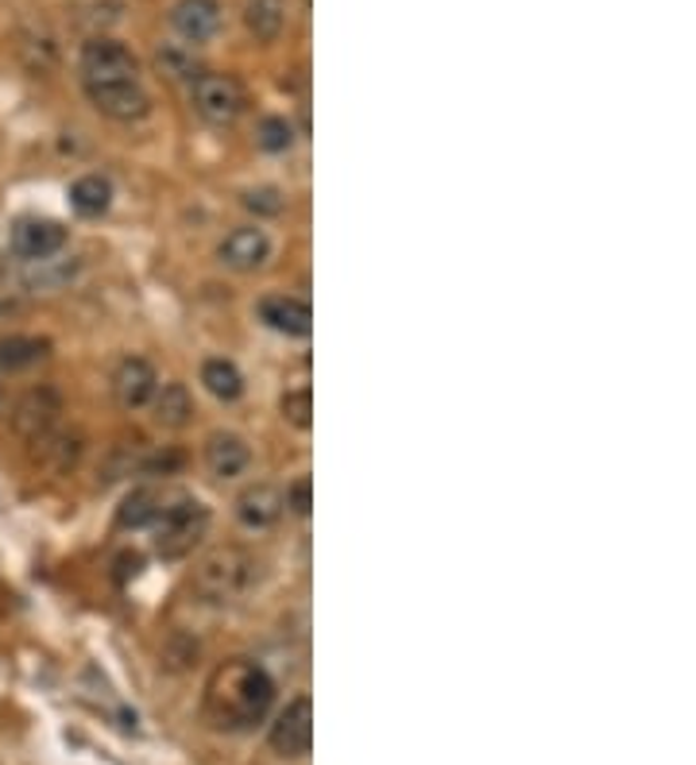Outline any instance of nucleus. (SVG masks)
Segmentation results:
<instances>
[{
    "label": "nucleus",
    "mask_w": 696,
    "mask_h": 765,
    "mask_svg": "<svg viewBox=\"0 0 696 765\" xmlns=\"http://www.w3.org/2000/svg\"><path fill=\"white\" fill-rule=\"evenodd\" d=\"M271 704H276V681L248 658L225 661L206 689V715L221 731L252 727L271 712Z\"/></svg>",
    "instance_id": "obj_1"
},
{
    "label": "nucleus",
    "mask_w": 696,
    "mask_h": 765,
    "mask_svg": "<svg viewBox=\"0 0 696 765\" xmlns=\"http://www.w3.org/2000/svg\"><path fill=\"white\" fill-rule=\"evenodd\" d=\"M256 576H260L256 557H248L245 549L229 545V549H214L206 560H201L194 584H198V591L209 599V604H232V599H240L248 588H252Z\"/></svg>",
    "instance_id": "obj_2"
},
{
    "label": "nucleus",
    "mask_w": 696,
    "mask_h": 765,
    "mask_svg": "<svg viewBox=\"0 0 696 765\" xmlns=\"http://www.w3.org/2000/svg\"><path fill=\"white\" fill-rule=\"evenodd\" d=\"M82 260L77 255H43V260H20V255H4L0 263V283L8 294H51L74 283Z\"/></svg>",
    "instance_id": "obj_3"
},
{
    "label": "nucleus",
    "mask_w": 696,
    "mask_h": 765,
    "mask_svg": "<svg viewBox=\"0 0 696 765\" xmlns=\"http://www.w3.org/2000/svg\"><path fill=\"white\" fill-rule=\"evenodd\" d=\"M209 534V511L198 499H183L178 506L155 518V553L167 560H178L186 553H194V545H201V537Z\"/></svg>",
    "instance_id": "obj_4"
},
{
    "label": "nucleus",
    "mask_w": 696,
    "mask_h": 765,
    "mask_svg": "<svg viewBox=\"0 0 696 765\" xmlns=\"http://www.w3.org/2000/svg\"><path fill=\"white\" fill-rule=\"evenodd\" d=\"M190 105L201 120L217 124V128H229V124H237L240 116H245L248 97H245V85L232 74H214V70H206V74H194Z\"/></svg>",
    "instance_id": "obj_5"
},
{
    "label": "nucleus",
    "mask_w": 696,
    "mask_h": 765,
    "mask_svg": "<svg viewBox=\"0 0 696 765\" xmlns=\"http://www.w3.org/2000/svg\"><path fill=\"white\" fill-rule=\"evenodd\" d=\"M128 77H139V59L124 43L97 35L82 46V85L128 82Z\"/></svg>",
    "instance_id": "obj_6"
},
{
    "label": "nucleus",
    "mask_w": 696,
    "mask_h": 765,
    "mask_svg": "<svg viewBox=\"0 0 696 765\" xmlns=\"http://www.w3.org/2000/svg\"><path fill=\"white\" fill-rule=\"evenodd\" d=\"M85 97L97 113H105L108 120H144L152 113V97L147 90L139 85V77H128V82H97V85H85Z\"/></svg>",
    "instance_id": "obj_7"
},
{
    "label": "nucleus",
    "mask_w": 696,
    "mask_h": 765,
    "mask_svg": "<svg viewBox=\"0 0 696 765\" xmlns=\"http://www.w3.org/2000/svg\"><path fill=\"white\" fill-rule=\"evenodd\" d=\"M62 413V398L54 387H31L28 395H20V402L12 406V429L23 441H43L54 433Z\"/></svg>",
    "instance_id": "obj_8"
},
{
    "label": "nucleus",
    "mask_w": 696,
    "mask_h": 765,
    "mask_svg": "<svg viewBox=\"0 0 696 765\" xmlns=\"http://www.w3.org/2000/svg\"><path fill=\"white\" fill-rule=\"evenodd\" d=\"M271 746H276L283 758H302L310 754V743H314V704L310 696H299L279 712V720L271 723Z\"/></svg>",
    "instance_id": "obj_9"
},
{
    "label": "nucleus",
    "mask_w": 696,
    "mask_h": 765,
    "mask_svg": "<svg viewBox=\"0 0 696 765\" xmlns=\"http://www.w3.org/2000/svg\"><path fill=\"white\" fill-rule=\"evenodd\" d=\"M66 248V229L46 217H20L12 224V255L20 260H43V255H59Z\"/></svg>",
    "instance_id": "obj_10"
},
{
    "label": "nucleus",
    "mask_w": 696,
    "mask_h": 765,
    "mask_svg": "<svg viewBox=\"0 0 696 765\" xmlns=\"http://www.w3.org/2000/svg\"><path fill=\"white\" fill-rule=\"evenodd\" d=\"M217 260L232 271H260L271 260V237L263 229H256V224L232 229L221 240V248H217Z\"/></svg>",
    "instance_id": "obj_11"
},
{
    "label": "nucleus",
    "mask_w": 696,
    "mask_h": 765,
    "mask_svg": "<svg viewBox=\"0 0 696 765\" xmlns=\"http://www.w3.org/2000/svg\"><path fill=\"white\" fill-rule=\"evenodd\" d=\"M155 390H159V376H155V368L144 356H128V360H121V368L113 371V395L124 410L147 406L155 398Z\"/></svg>",
    "instance_id": "obj_12"
},
{
    "label": "nucleus",
    "mask_w": 696,
    "mask_h": 765,
    "mask_svg": "<svg viewBox=\"0 0 696 765\" xmlns=\"http://www.w3.org/2000/svg\"><path fill=\"white\" fill-rule=\"evenodd\" d=\"M170 28L186 43H209L221 31V4L217 0H178L170 8Z\"/></svg>",
    "instance_id": "obj_13"
},
{
    "label": "nucleus",
    "mask_w": 696,
    "mask_h": 765,
    "mask_svg": "<svg viewBox=\"0 0 696 765\" xmlns=\"http://www.w3.org/2000/svg\"><path fill=\"white\" fill-rule=\"evenodd\" d=\"M287 503H283V491L276 483H252L237 495V518L240 526L248 530H268L283 518Z\"/></svg>",
    "instance_id": "obj_14"
},
{
    "label": "nucleus",
    "mask_w": 696,
    "mask_h": 765,
    "mask_svg": "<svg viewBox=\"0 0 696 765\" xmlns=\"http://www.w3.org/2000/svg\"><path fill=\"white\" fill-rule=\"evenodd\" d=\"M256 314H260V322L268 329L283 333V337H310V329H314V314H310L307 302L287 298V294H268L256 306Z\"/></svg>",
    "instance_id": "obj_15"
},
{
    "label": "nucleus",
    "mask_w": 696,
    "mask_h": 765,
    "mask_svg": "<svg viewBox=\"0 0 696 765\" xmlns=\"http://www.w3.org/2000/svg\"><path fill=\"white\" fill-rule=\"evenodd\" d=\"M248 460H252V452H248L245 437H237V433H209V441H206V468L217 475V480H232V475H240L248 468Z\"/></svg>",
    "instance_id": "obj_16"
},
{
    "label": "nucleus",
    "mask_w": 696,
    "mask_h": 765,
    "mask_svg": "<svg viewBox=\"0 0 696 765\" xmlns=\"http://www.w3.org/2000/svg\"><path fill=\"white\" fill-rule=\"evenodd\" d=\"M51 356V340L46 337H0V376H15Z\"/></svg>",
    "instance_id": "obj_17"
},
{
    "label": "nucleus",
    "mask_w": 696,
    "mask_h": 765,
    "mask_svg": "<svg viewBox=\"0 0 696 765\" xmlns=\"http://www.w3.org/2000/svg\"><path fill=\"white\" fill-rule=\"evenodd\" d=\"M287 23V0H245V28L256 43H276Z\"/></svg>",
    "instance_id": "obj_18"
},
{
    "label": "nucleus",
    "mask_w": 696,
    "mask_h": 765,
    "mask_svg": "<svg viewBox=\"0 0 696 765\" xmlns=\"http://www.w3.org/2000/svg\"><path fill=\"white\" fill-rule=\"evenodd\" d=\"M163 511H167V506H163V491L136 488L121 503V511H116V522H121L124 530H144V526H155V518H159Z\"/></svg>",
    "instance_id": "obj_19"
},
{
    "label": "nucleus",
    "mask_w": 696,
    "mask_h": 765,
    "mask_svg": "<svg viewBox=\"0 0 696 765\" xmlns=\"http://www.w3.org/2000/svg\"><path fill=\"white\" fill-rule=\"evenodd\" d=\"M201 382H206L209 395L221 398V402H237V398L245 395V376H240L237 364L225 360V356H214V360L201 364Z\"/></svg>",
    "instance_id": "obj_20"
},
{
    "label": "nucleus",
    "mask_w": 696,
    "mask_h": 765,
    "mask_svg": "<svg viewBox=\"0 0 696 765\" xmlns=\"http://www.w3.org/2000/svg\"><path fill=\"white\" fill-rule=\"evenodd\" d=\"M70 206L82 217H101L108 206H113V186L101 175H82L74 186H70Z\"/></svg>",
    "instance_id": "obj_21"
},
{
    "label": "nucleus",
    "mask_w": 696,
    "mask_h": 765,
    "mask_svg": "<svg viewBox=\"0 0 696 765\" xmlns=\"http://www.w3.org/2000/svg\"><path fill=\"white\" fill-rule=\"evenodd\" d=\"M194 418V398L183 382H167L163 390H155V421L167 429H183Z\"/></svg>",
    "instance_id": "obj_22"
},
{
    "label": "nucleus",
    "mask_w": 696,
    "mask_h": 765,
    "mask_svg": "<svg viewBox=\"0 0 696 765\" xmlns=\"http://www.w3.org/2000/svg\"><path fill=\"white\" fill-rule=\"evenodd\" d=\"M256 144L263 147V151L279 155V151H291L294 144V128L287 116H263L260 128H256Z\"/></svg>",
    "instance_id": "obj_23"
},
{
    "label": "nucleus",
    "mask_w": 696,
    "mask_h": 765,
    "mask_svg": "<svg viewBox=\"0 0 696 765\" xmlns=\"http://www.w3.org/2000/svg\"><path fill=\"white\" fill-rule=\"evenodd\" d=\"M279 410H283V418L291 421L294 429H310L314 426V395H310V387L287 390L283 402H279Z\"/></svg>",
    "instance_id": "obj_24"
},
{
    "label": "nucleus",
    "mask_w": 696,
    "mask_h": 765,
    "mask_svg": "<svg viewBox=\"0 0 696 765\" xmlns=\"http://www.w3.org/2000/svg\"><path fill=\"white\" fill-rule=\"evenodd\" d=\"M245 206L252 209V213H263V217H276V213H283V193L276 190V186H260V190H252V193H245Z\"/></svg>",
    "instance_id": "obj_25"
},
{
    "label": "nucleus",
    "mask_w": 696,
    "mask_h": 765,
    "mask_svg": "<svg viewBox=\"0 0 696 765\" xmlns=\"http://www.w3.org/2000/svg\"><path fill=\"white\" fill-rule=\"evenodd\" d=\"M186 464V457L178 449H167V452H152V457L139 464V472L144 475H175L178 468Z\"/></svg>",
    "instance_id": "obj_26"
},
{
    "label": "nucleus",
    "mask_w": 696,
    "mask_h": 765,
    "mask_svg": "<svg viewBox=\"0 0 696 765\" xmlns=\"http://www.w3.org/2000/svg\"><path fill=\"white\" fill-rule=\"evenodd\" d=\"M283 503L291 506L294 514H302V518H307L310 506H314V483H310V475H302V480H294L291 488L283 491Z\"/></svg>",
    "instance_id": "obj_27"
},
{
    "label": "nucleus",
    "mask_w": 696,
    "mask_h": 765,
    "mask_svg": "<svg viewBox=\"0 0 696 765\" xmlns=\"http://www.w3.org/2000/svg\"><path fill=\"white\" fill-rule=\"evenodd\" d=\"M20 302H15L12 298V294H8V298H0V322H8V317H15V314H20Z\"/></svg>",
    "instance_id": "obj_28"
}]
</instances>
